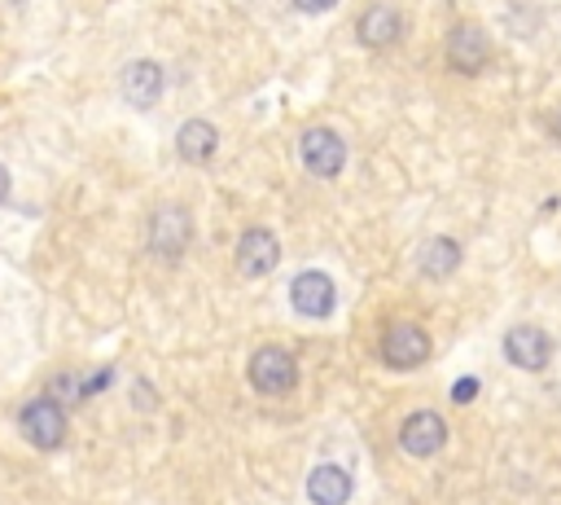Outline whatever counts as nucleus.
Here are the masks:
<instances>
[{"label": "nucleus", "mask_w": 561, "mask_h": 505, "mask_svg": "<svg viewBox=\"0 0 561 505\" xmlns=\"http://www.w3.org/2000/svg\"><path fill=\"white\" fill-rule=\"evenodd\" d=\"M474 395H479V378H461V382L452 387V400H457V404H466V400H474Z\"/></svg>", "instance_id": "16"}, {"label": "nucleus", "mask_w": 561, "mask_h": 505, "mask_svg": "<svg viewBox=\"0 0 561 505\" xmlns=\"http://www.w3.org/2000/svg\"><path fill=\"white\" fill-rule=\"evenodd\" d=\"M18 427H23V435H27L36 449H44V453H53V449L66 444V409H62L58 400H49V395L23 404Z\"/></svg>", "instance_id": "1"}, {"label": "nucleus", "mask_w": 561, "mask_h": 505, "mask_svg": "<svg viewBox=\"0 0 561 505\" xmlns=\"http://www.w3.org/2000/svg\"><path fill=\"white\" fill-rule=\"evenodd\" d=\"M307 496H311V505H347L352 501V475L343 466H316L307 475Z\"/></svg>", "instance_id": "13"}, {"label": "nucleus", "mask_w": 561, "mask_h": 505, "mask_svg": "<svg viewBox=\"0 0 561 505\" xmlns=\"http://www.w3.org/2000/svg\"><path fill=\"white\" fill-rule=\"evenodd\" d=\"M487 58H492V45H487V36L474 23L452 27V36H447V62H452V71L479 75L487 66Z\"/></svg>", "instance_id": "7"}, {"label": "nucleus", "mask_w": 561, "mask_h": 505, "mask_svg": "<svg viewBox=\"0 0 561 505\" xmlns=\"http://www.w3.org/2000/svg\"><path fill=\"white\" fill-rule=\"evenodd\" d=\"M356 36H360V45H369V49H391V45L404 36V18H399L391 5H369V10L360 14V23H356Z\"/></svg>", "instance_id": "11"}, {"label": "nucleus", "mask_w": 561, "mask_h": 505, "mask_svg": "<svg viewBox=\"0 0 561 505\" xmlns=\"http://www.w3.org/2000/svg\"><path fill=\"white\" fill-rule=\"evenodd\" d=\"M251 382H255V391H264V395H285V391H294V382H298V365H294V356L281 352V348H259V352L251 356Z\"/></svg>", "instance_id": "5"}, {"label": "nucleus", "mask_w": 561, "mask_h": 505, "mask_svg": "<svg viewBox=\"0 0 561 505\" xmlns=\"http://www.w3.org/2000/svg\"><path fill=\"white\" fill-rule=\"evenodd\" d=\"M552 137H557V141H561V115H557V119H552Z\"/></svg>", "instance_id": "19"}, {"label": "nucleus", "mask_w": 561, "mask_h": 505, "mask_svg": "<svg viewBox=\"0 0 561 505\" xmlns=\"http://www.w3.org/2000/svg\"><path fill=\"white\" fill-rule=\"evenodd\" d=\"M298 154H303L311 176H339L347 163V141L333 128H307L298 141Z\"/></svg>", "instance_id": "2"}, {"label": "nucleus", "mask_w": 561, "mask_h": 505, "mask_svg": "<svg viewBox=\"0 0 561 505\" xmlns=\"http://www.w3.org/2000/svg\"><path fill=\"white\" fill-rule=\"evenodd\" d=\"M277 264H281V242H277V233H268V229H246L242 242H238V268H242L246 277H268Z\"/></svg>", "instance_id": "10"}, {"label": "nucleus", "mask_w": 561, "mask_h": 505, "mask_svg": "<svg viewBox=\"0 0 561 505\" xmlns=\"http://www.w3.org/2000/svg\"><path fill=\"white\" fill-rule=\"evenodd\" d=\"M457 268H461V247L452 238L425 242V251H421V273L425 277H452Z\"/></svg>", "instance_id": "15"}, {"label": "nucleus", "mask_w": 561, "mask_h": 505, "mask_svg": "<svg viewBox=\"0 0 561 505\" xmlns=\"http://www.w3.org/2000/svg\"><path fill=\"white\" fill-rule=\"evenodd\" d=\"M290 299H294V313H303V317L320 321V317H329V313H333V281H329L320 268L298 273V277L290 281Z\"/></svg>", "instance_id": "8"}, {"label": "nucleus", "mask_w": 561, "mask_h": 505, "mask_svg": "<svg viewBox=\"0 0 561 505\" xmlns=\"http://www.w3.org/2000/svg\"><path fill=\"white\" fill-rule=\"evenodd\" d=\"M124 97L132 101L137 111H150L154 101L163 97V71H158V62H132L128 71H124Z\"/></svg>", "instance_id": "12"}, {"label": "nucleus", "mask_w": 561, "mask_h": 505, "mask_svg": "<svg viewBox=\"0 0 561 505\" xmlns=\"http://www.w3.org/2000/svg\"><path fill=\"white\" fill-rule=\"evenodd\" d=\"M505 356H509V365L535 374V369H544L552 361V339L539 326H513L505 334Z\"/></svg>", "instance_id": "6"}, {"label": "nucleus", "mask_w": 561, "mask_h": 505, "mask_svg": "<svg viewBox=\"0 0 561 505\" xmlns=\"http://www.w3.org/2000/svg\"><path fill=\"white\" fill-rule=\"evenodd\" d=\"M333 5H339V0H294V10H303V14H324Z\"/></svg>", "instance_id": "17"}, {"label": "nucleus", "mask_w": 561, "mask_h": 505, "mask_svg": "<svg viewBox=\"0 0 561 505\" xmlns=\"http://www.w3.org/2000/svg\"><path fill=\"white\" fill-rule=\"evenodd\" d=\"M5 198H10V172L0 167V202H5Z\"/></svg>", "instance_id": "18"}, {"label": "nucleus", "mask_w": 561, "mask_h": 505, "mask_svg": "<svg viewBox=\"0 0 561 505\" xmlns=\"http://www.w3.org/2000/svg\"><path fill=\"white\" fill-rule=\"evenodd\" d=\"M382 361L391 369H417V365H425L430 361V334L421 326H412V321L391 326L382 334Z\"/></svg>", "instance_id": "4"}, {"label": "nucleus", "mask_w": 561, "mask_h": 505, "mask_svg": "<svg viewBox=\"0 0 561 505\" xmlns=\"http://www.w3.org/2000/svg\"><path fill=\"white\" fill-rule=\"evenodd\" d=\"M215 146H219V132H215V124H206V119H189V124L180 128V137H176V150H180L184 163H206V159L215 154Z\"/></svg>", "instance_id": "14"}, {"label": "nucleus", "mask_w": 561, "mask_h": 505, "mask_svg": "<svg viewBox=\"0 0 561 505\" xmlns=\"http://www.w3.org/2000/svg\"><path fill=\"white\" fill-rule=\"evenodd\" d=\"M399 444H404L408 457H434V453L447 444V422H443L438 414L421 409V414H412V418L399 427Z\"/></svg>", "instance_id": "9"}, {"label": "nucleus", "mask_w": 561, "mask_h": 505, "mask_svg": "<svg viewBox=\"0 0 561 505\" xmlns=\"http://www.w3.org/2000/svg\"><path fill=\"white\" fill-rule=\"evenodd\" d=\"M193 238V220L184 207H158V216L150 220V251L158 260H180L189 251Z\"/></svg>", "instance_id": "3"}]
</instances>
